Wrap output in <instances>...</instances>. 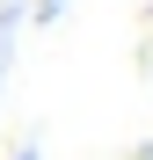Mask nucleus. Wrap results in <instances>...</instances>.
Instances as JSON below:
<instances>
[{"label":"nucleus","mask_w":153,"mask_h":160,"mask_svg":"<svg viewBox=\"0 0 153 160\" xmlns=\"http://www.w3.org/2000/svg\"><path fill=\"white\" fill-rule=\"evenodd\" d=\"M15 160H37V153H15Z\"/></svg>","instance_id":"f257e3e1"}]
</instances>
